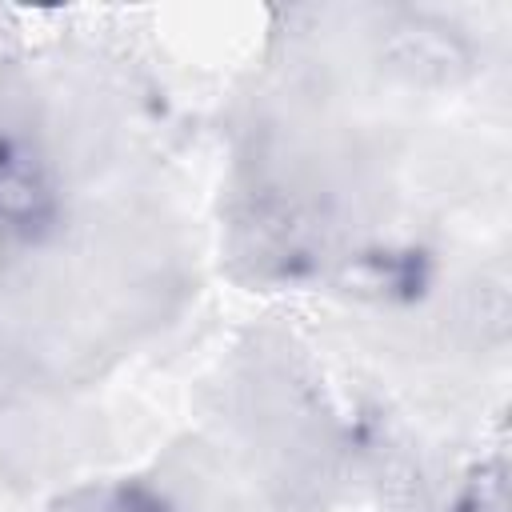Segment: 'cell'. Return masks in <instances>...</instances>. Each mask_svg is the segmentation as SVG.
Listing matches in <instances>:
<instances>
[{"mask_svg": "<svg viewBox=\"0 0 512 512\" xmlns=\"http://www.w3.org/2000/svg\"><path fill=\"white\" fill-rule=\"evenodd\" d=\"M48 192L36 168L24 156L0 152V224H32L40 220Z\"/></svg>", "mask_w": 512, "mask_h": 512, "instance_id": "obj_1", "label": "cell"}, {"mask_svg": "<svg viewBox=\"0 0 512 512\" xmlns=\"http://www.w3.org/2000/svg\"><path fill=\"white\" fill-rule=\"evenodd\" d=\"M460 512H508V496H504L500 472H480V480L472 484V492L460 504Z\"/></svg>", "mask_w": 512, "mask_h": 512, "instance_id": "obj_2", "label": "cell"}, {"mask_svg": "<svg viewBox=\"0 0 512 512\" xmlns=\"http://www.w3.org/2000/svg\"><path fill=\"white\" fill-rule=\"evenodd\" d=\"M116 512H168L160 500H152V496H144V492H128V496H120V504H116Z\"/></svg>", "mask_w": 512, "mask_h": 512, "instance_id": "obj_3", "label": "cell"}]
</instances>
